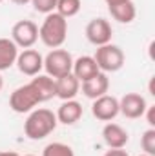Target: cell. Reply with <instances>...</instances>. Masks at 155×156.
<instances>
[{"label": "cell", "instance_id": "6da1fadb", "mask_svg": "<svg viewBox=\"0 0 155 156\" xmlns=\"http://www.w3.org/2000/svg\"><path fill=\"white\" fill-rule=\"evenodd\" d=\"M57 115L51 109L39 107L28 115L24 122V133L29 140H44L57 129Z\"/></svg>", "mask_w": 155, "mask_h": 156}, {"label": "cell", "instance_id": "7a4b0ae2", "mask_svg": "<svg viewBox=\"0 0 155 156\" xmlns=\"http://www.w3.org/2000/svg\"><path fill=\"white\" fill-rule=\"evenodd\" d=\"M39 38L49 49H59L68 38V20L57 11L46 15L42 26L39 27Z\"/></svg>", "mask_w": 155, "mask_h": 156}, {"label": "cell", "instance_id": "3957f363", "mask_svg": "<svg viewBox=\"0 0 155 156\" xmlns=\"http://www.w3.org/2000/svg\"><path fill=\"white\" fill-rule=\"evenodd\" d=\"M39 104H42V98H40L37 87L29 82L26 85H20L17 87L11 96H9V107L18 113V115H24V113H31Z\"/></svg>", "mask_w": 155, "mask_h": 156}, {"label": "cell", "instance_id": "277c9868", "mask_svg": "<svg viewBox=\"0 0 155 156\" xmlns=\"http://www.w3.org/2000/svg\"><path fill=\"white\" fill-rule=\"evenodd\" d=\"M93 58L97 62L99 71L102 73H115L124 66V51L112 42L106 45H99Z\"/></svg>", "mask_w": 155, "mask_h": 156}, {"label": "cell", "instance_id": "5b68a950", "mask_svg": "<svg viewBox=\"0 0 155 156\" xmlns=\"http://www.w3.org/2000/svg\"><path fill=\"white\" fill-rule=\"evenodd\" d=\"M44 69L47 73V76L51 78H60L64 75H70L73 69V56L70 51L59 47V49H51L46 56H44Z\"/></svg>", "mask_w": 155, "mask_h": 156}, {"label": "cell", "instance_id": "8992f818", "mask_svg": "<svg viewBox=\"0 0 155 156\" xmlns=\"http://www.w3.org/2000/svg\"><path fill=\"white\" fill-rule=\"evenodd\" d=\"M11 40L17 47L31 49L39 40V26L33 20H18L11 29Z\"/></svg>", "mask_w": 155, "mask_h": 156}, {"label": "cell", "instance_id": "52a82bcc", "mask_svg": "<svg viewBox=\"0 0 155 156\" xmlns=\"http://www.w3.org/2000/svg\"><path fill=\"white\" fill-rule=\"evenodd\" d=\"M112 35H113V29H112V24L106 18H93L86 26V38L95 47L110 44Z\"/></svg>", "mask_w": 155, "mask_h": 156}, {"label": "cell", "instance_id": "ba28073f", "mask_svg": "<svg viewBox=\"0 0 155 156\" xmlns=\"http://www.w3.org/2000/svg\"><path fill=\"white\" fill-rule=\"evenodd\" d=\"M146 100L142 94L139 93H126L120 100H119V115L130 118V120H137L142 118L146 113Z\"/></svg>", "mask_w": 155, "mask_h": 156}, {"label": "cell", "instance_id": "9c48e42d", "mask_svg": "<svg viewBox=\"0 0 155 156\" xmlns=\"http://www.w3.org/2000/svg\"><path fill=\"white\" fill-rule=\"evenodd\" d=\"M15 66L18 67V71L26 76H37L40 71L44 69V56L40 55L37 49H24L22 53H18Z\"/></svg>", "mask_w": 155, "mask_h": 156}, {"label": "cell", "instance_id": "30bf717a", "mask_svg": "<svg viewBox=\"0 0 155 156\" xmlns=\"http://www.w3.org/2000/svg\"><path fill=\"white\" fill-rule=\"evenodd\" d=\"M91 113L93 116L100 122H112L119 115V98L112 94H104L93 100L91 104Z\"/></svg>", "mask_w": 155, "mask_h": 156}, {"label": "cell", "instance_id": "8fae6325", "mask_svg": "<svg viewBox=\"0 0 155 156\" xmlns=\"http://www.w3.org/2000/svg\"><path fill=\"white\" fill-rule=\"evenodd\" d=\"M102 140L110 149H124L126 144L130 142L128 131L115 122H108L102 129Z\"/></svg>", "mask_w": 155, "mask_h": 156}, {"label": "cell", "instance_id": "7c38bea8", "mask_svg": "<svg viewBox=\"0 0 155 156\" xmlns=\"http://www.w3.org/2000/svg\"><path fill=\"white\" fill-rule=\"evenodd\" d=\"M80 87H82V93H84L86 98L95 100V98H99V96L108 94V89H110V78H108L106 73L100 71V73H97L95 76H91L89 80L82 82Z\"/></svg>", "mask_w": 155, "mask_h": 156}, {"label": "cell", "instance_id": "4fadbf2b", "mask_svg": "<svg viewBox=\"0 0 155 156\" xmlns=\"http://www.w3.org/2000/svg\"><path fill=\"white\" fill-rule=\"evenodd\" d=\"M55 91H57V98H60L62 102L75 100V96L80 91V82L75 78L73 73L64 75L60 78H55Z\"/></svg>", "mask_w": 155, "mask_h": 156}, {"label": "cell", "instance_id": "5bb4252c", "mask_svg": "<svg viewBox=\"0 0 155 156\" xmlns=\"http://www.w3.org/2000/svg\"><path fill=\"white\" fill-rule=\"evenodd\" d=\"M82 104L77 100H66L60 104V107L57 109V122L64 123V125H73L82 118Z\"/></svg>", "mask_w": 155, "mask_h": 156}, {"label": "cell", "instance_id": "9a60e30c", "mask_svg": "<svg viewBox=\"0 0 155 156\" xmlns=\"http://www.w3.org/2000/svg\"><path fill=\"white\" fill-rule=\"evenodd\" d=\"M71 73H73L75 78L82 83V82L89 80L91 76H95L97 73H100V71H99V67H97L95 58L84 55V56H78L77 60H73V69H71Z\"/></svg>", "mask_w": 155, "mask_h": 156}, {"label": "cell", "instance_id": "2e32d148", "mask_svg": "<svg viewBox=\"0 0 155 156\" xmlns=\"http://www.w3.org/2000/svg\"><path fill=\"white\" fill-rule=\"evenodd\" d=\"M17 56H18L17 44L11 38L2 37L0 38V73L11 69L15 66V62H17Z\"/></svg>", "mask_w": 155, "mask_h": 156}, {"label": "cell", "instance_id": "e0dca14e", "mask_svg": "<svg viewBox=\"0 0 155 156\" xmlns=\"http://www.w3.org/2000/svg\"><path fill=\"white\" fill-rule=\"evenodd\" d=\"M110 15L115 18L119 24H131L137 16V9H135V4L131 0H126V2H120L115 5H110L108 7Z\"/></svg>", "mask_w": 155, "mask_h": 156}, {"label": "cell", "instance_id": "ac0fdd59", "mask_svg": "<svg viewBox=\"0 0 155 156\" xmlns=\"http://www.w3.org/2000/svg\"><path fill=\"white\" fill-rule=\"evenodd\" d=\"M31 83L37 87L42 102L53 100V98L57 96V91H55V78L47 76V75H37V76L31 78Z\"/></svg>", "mask_w": 155, "mask_h": 156}, {"label": "cell", "instance_id": "d6986e66", "mask_svg": "<svg viewBox=\"0 0 155 156\" xmlns=\"http://www.w3.org/2000/svg\"><path fill=\"white\" fill-rule=\"evenodd\" d=\"M80 7H82V0H57L55 11H57L60 16H64V18L68 20V18L78 15Z\"/></svg>", "mask_w": 155, "mask_h": 156}, {"label": "cell", "instance_id": "ffe728a7", "mask_svg": "<svg viewBox=\"0 0 155 156\" xmlns=\"http://www.w3.org/2000/svg\"><path fill=\"white\" fill-rule=\"evenodd\" d=\"M42 156H75L73 149L68 145V144H62V142H51L44 147Z\"/></svg>", "mask_w": 155, "mask_h": 156}, {"label": "cell", "instance_id": "44dd1931", "mask_svg": "<svg viewBox=\"0 0 155 156\" xmlns=\"http://www.w3.org/2000/svg\"><path fill=\"white\" fill-rule=\"evenodd\" d=\"M141 147L144 151V154L155 156V129H146L141 136Z\"/></svg>", "mask_w": 155, "mask_h": 156}, {"label": "cell", "instance_id": "7402d4cb", "mask_svg": "<svg viewBox=\"0 0 155 156\" xmlns=\"http://www.w3.org/2000/svg\"><path fill=\"white\" fill-rule=\"evenodd\" d=\"M31 5L35 11H39L42 15H49L55 11L57 7V0H31Z\"/></svg>", "mask_w": 155, "mask_h": 156}, {"label": "cell", "instance_id": "603a6c76", "mask_svg": "<svg viewBox=\"0 0 155 156\" xmlns=\"http://www.w3.org/2000/svg\"><path fill=\"white\" fill-rule=\"evenodd\" d=\"M144 116L148 120V125H150L152 129H155V105H148V107H146Z\"/></svg>", "mask_w": 155, "mask_h": 156}, {"label": "cell", "instance_id": "cb8c5ba5", "mask_svg": "<svg viewBox=\"0 0 155 156\" xmlns=\"http://www.w3.org/2000/svg\"><path fill=\"white\" fill-rule=\"evenodd\" d=\"M104 156H130L124 149H110V151H106Z\"/></svg>", "mask_w": 155, "mask_h": 156}, {"label": "cell", "instance_id": "d4e9b609", "mask_svg": "<svg viewBox=\"0 0 155 156\" xmlns=\"http://www.w3.org/2000/svg\"><path fill=\"white\" fill-rule=\"evenodd\" d=\"M0 156H20V154L15 153V151H0Z\"/></svg>", "mask_w": 155, "mask_h": 156}, {"label": "cell", "instance_id": "484cf974", "mask_svg": "<svg viewBox=\"0 0 155 156\" xmlns=\"http://www.w3.org/2000/svg\"><path fill=\"white\" fill-rule=\"evenodd\" d=\"M13 4H17V5H26V4H31V0H11Z\"/></svg>", "mask_w": 155, "mask_h": 156}, {"label": "cell", "instance_id": "4316f807", "mask_svg": "<svg viewBox=\"0 0 155 156\" xmlns=\"http://www.w3.org/2000/svg\"><path fill=\"white\" fill-rule=\"evenodd\" d=\"M106 2V5L110 7V5H115V4H120V2H126V0H104Z\"/></svg>", "mask_w": 155, "mask_h": 156}, {"label": "cell", "instance_id": "83f0119b", "mask_svg": "<svg viewBox=\"0 0 155 156\" xmlns=\"http://www.w3.org/2000/svg\"><path fill=\"white\" fill-rule=\"evenodd\" d=\"M2 87H4V78H2V75H0V91H2Z\"/></svg>", "mask_w": 155, "mask_h": 156}, {"label": "cell", "instance_id": "f1b7e54d", "mask_svg": "<svg viewBox=\"0 0 155 156\" xmlns=\"http://www.w3.org/2000/svg\"><path fill=\"white\" fill-rule=\"evenodd\" d=\"M139 156H150V154H144V153H142V154H139Z\"/></svg>", "mask_w": 155, "mask_h": 156}, {"label": "cell", "instance_id": "f546056e", "mask_svg": "<svg viewBox=\"0 0 155 156\" xmlns=\"http://www.w3.org/2000/svg\"><path fill=\"white\" fill-rule=\"evenodd\" d=\"M26 156H35V154H26Z\"/></svg>", "mask_w": 155, "mask_h": 156}, {"label": "cell", "instance_id": "4dcf8cb0", "mask_svg": "<svg viewBox=\"0 0 155 156\" xmlns=\"http://www.w3.org/2000/svg\"><path fill=\"white\" fill-rule=\"evenodd\" d=\"M2 2H4V0H0V4H2Z\"/></svg>", "mask_w": 155, "mask_h": 156}]
</instances>
